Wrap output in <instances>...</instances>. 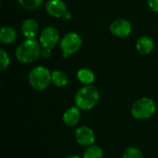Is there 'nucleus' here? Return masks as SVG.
<instances>
[{
    "label": "nucleus",
    "mask_w": 158,
    "mask_h": 158,
    "mask_svg": "<svg viewBox=\"0 0 158 158\" xmlns=\"http://www.w3.org/2000/svg\"><path fill=\"white\" fill-rule=\"evenodd\" d=\"M42 54L41 44L35 39H26L19 44L16 49V58L23 64H30L36 61Z\"/></svg>",
    "instance_id": "f257e3e1"
},
{
    "label": "nucleus",
    "mask_w": 158,
    "mask_h": 158,
    "mask_svg": "<svg viewBox=\"0 0 158 158\" xmlns=\"http://www.w3.org/2000/svg\"><path fill=\"white\" fill-rule=\"evenodd\" d=\"M100 98L99 92L93 85H84L80 88L74 97L75 105L81 110H91L98 103Z\"/></svg>",
    "instance_id": "f03ea898"
},
{
    "label": "nucleus",
    "mask_w": 158,
    "mask_h": 158,
    "mask_svg": "<svg viewBox=\"0 0 158 158\" xmlns=\"http://www.w3.org/2000/svg\"><path fill=\"white\" fill-rule=\"evenodd\" d=\"M52 82V72L43 66L33 68L29 73V83L37 91L45 90Z\"/></svg>",
    "instance_id": "7ed1b4c3"
},
{
    "label": "nucleus",
    "mask_w": 158,
    "mask_h": 158,
    "mask_svg": "<svg viewBox=\"0 0 158 158\" xmlns=\"http://www.w3.org/2000/svg\"><path fill=\"white\" fill-rule=\"evenodd\" d=\"M39 42L42 46L41 56L44 58H49L51 56V50L59 42L58 31L52 26H48L44 28L41 32Z\"/></svg>",
    "instance_id": "20e7f679"
},
{
    "label": "nucleus",
    "mask_w": 158,
    "mask_h": 158,
    "mask_svg": "<svg viewBox=\"0 0 158 158\" xmlns=\"http://www.w3.org/2000/svg\"><path fill=\"white\" fill-rule=\"evenodd\" d=\"M156 111V105L151 98L143 97L131 106V115L136 119H147Z\"/></svg>",
    "instance_id": "39448f33"
},
{
    "label": "nucleus",
    "mask_w": 158,
    "mask_h": 158,
    "mask_svg": "<svg viewBox=\"0 0 158 158\" xmlns=\"http://www.w3.org/2000/svg\"><path fill=\"white\" fill-rule=\"evenodd\" d=\"M82 45L81 37L76 32H69L60 41V49L64 57L77 53Z\"/></svg>",
    "instance_id": "423d86ee"
},
{
    "label": "nucleus",
    "mask_w": 158,
    "mask_h": 158,
    "mask_svg": "<svg viewBox=\"0 0 158 158\" xmlns=\"http://www.w3.org/2000/svg\"><path fill=\"white\" fill-rule=\"evenodd\" d=\"M75 139L79 144L89 147L94 144L95 134L91 128L87 126H81L75 131Z\"/></svg>",
    "instance_id": "0eeeda50"
},
{
    "label": "nucleus",
    "mask_w": 158,
    "mask_h": 158,
    "mask_svg": "<svg viewBox=\"0 0 158 158\" xmlns=\"http://www.w3.org/2000/svg\"><path fill=\"white\" fill-rule=\"evenodd\" d=\"M131 29L132 27L131 22L122 19L114 20L109 27L110 32L114 36L118 38H124L129 36L131 32Z\"/></svg>",
    "instance_id": "6e6552de"
},
{
    "label": "nucleus",
    "mask_w": 158,
    "mask_h": 158,
    "mask_svg": "<svg viewBox=\"0 0 158 158\" xmlns=\"http://www.w3.org/2000/svg\"><path fill=\"white\" fill-rule=\"evenodd\" d=\"M46 12L54 18H61L67 14V4L63 0H48L45 4Z\"/></svg>",
    "instance_id": "1a4fd4ad"
},
{
    "label": "nucleus",
    "mask_w": 158,
    "mask_h": 158,
    "mask_svg": "<svg viewBox=\"0 0 158 158\" xmlns=\"http://www.w3.org/2000/svg\"><path fill=\"white\" fill-rule=\"evenodd\" d=\"M39 31V25L33 19H27L21 25V32L26 39H34Z\"/></svg>",
    "instance_id": "9d476101"
},
{
    "label": "nucleus",
    "mask_w": 158,
    "mask_h": 158,
    "mask_svg": "<svg viewBox=\"0 0 158 158\" xmlns=\"http://www.w3.org/2000/svg\"><path fill=\"white\" fill-rule=\"evenodd\" d=\"M62 119L63 122L69 127L76 126L81 119V109L76 106L69 107L68 110L64 112Z\"/></svg>",
    "instance_id": "9b49d317"
},
{
    "label": "nucleus",
    "mask_w": 158,
    "mask_h": 158,
    "mask_svg": "<svg viewBox=\"0 0 158 158\" xmlns=\"http://www.w3.org/2000/svg\"><path fill=\"white\" fill-rule=\"evenodd\" d=\"M155 47V44L152 38L148 36H142L136 42V48L138 52L143 55L150 54Z\"/></svg>",
    "instance_id": "f8f14e48"
},
{
    "label": "nucleus",
    "mask_w": 158,
    "mask_h": 158,
    "mask_svg": "<svg viewBox=\"0 0 158 158\" xmlns=\"http://www.w3.org/2000/svg\"><path fill=\"white\" fill-rule=\"evenodd\" d=\"M17 39L16 31L9 26H4L0 30V41L3 44H13Z\"/></svg>",
    "instance_id": "ddd939ff"
},
{
    "label": "nucleus",
    "mask_w": 158,
    "mask_h": 158,
    "mask_svg": "<svg viewBox=\"0 0 158 158\" xmlns=\"http://www.w3.org/2000/svg\"><path fill=\"white\" fill-rule=\"evenodd\" d=\"M77 79L84 85H92L95 80V76L91 69H81L77 72Z\"/></svg>",
    "instance_id": "4468645a"
},
{
    "label": "nucleus",
    "mask_w": 158,
    "mask_h": 158,
    "mask_svg": "<svg viewBox=\"0 0 158 158\" xmlns=\"http://www.w3.org/2000/svg\"><path fill=\"white\" fill-rule=\"evenodd\" d=\"M69 78L67 74L62 70H53L52 71V82L56 87H65L68 84Z\"/></svg>",
    "instance_id": "2eb2a0df"
},
{
    "label": "nucleus",
    "mask_w": 158,
    "mask_h": 158,
    "mask_svg": "<svg viewBox=\"0 0 158 158\" xmlns=\"http://www.w3.org/2000/svg\"><path fill=\"white\" fill-rule=\"evenodd\" d=\"M104 152L102 148L96 144H93L85 150L82 158H103Z\"/></svg>",
    "instance_id": "dca6fc26"
},
{
    "label": "nucleus",
    "mask_w": 158,
    "mask_h": 158,
    "mask_svg": "<svg viewBox=\"0 0 158 158\" xmlns=\"http://www.w3.org/2000/svg\"><path fill=\"white\" fill-rule=\"evenodd\" d=\"M18 2L23 8L32 10L39 7L43 4L44 0H18Z\"/></svg>",
    "instance_id": "f3484780"
},
{
    "label": "nucleus",
    "mask_w": 158,
    "mask_h": 158,
    "mask_svg": "<svg viewBox=\"0 0 158 158\" xmlns=\"http://www.w3.org/2000/svg\"><path fill=\"white\" fill-rule=\"evenodd\" d=\"M122 158H143V156L140 149L136 147H129L124 151Z\"/></svg>",
    "instance_id": "a211bd4d"
},
{
    "label": "nucleus",
    "mask_w": 158,
    "mask_h": 158,
    "mask_svg": "<svg viewBox=\"0 0 158 158\" xmlns=\"http://www.w3.org/2000/svg\"><path fill=\"white\" fill-rule=\"evenodd\" d=\"M10 64V58L4 49H0V70H6Z\"/></svg>",
    "instance_id": "6ab92c4d"
},
{
    "label": "nucleus",
    "mask_w": 158,
    "mask_h": 158,
    "mask_svg": "<svg viewBox=\"0 0 158 158\" xmlns=\"http://www.w3.org/2000/svg\"><path fill=\"white\" fill-rule=\"evenodd\" d=\"M148 6L153 11L158 12V0H148Z\"/></svg>",
    "instance_id": "aec40b11"
},
{
    "label": "nucleus",
    "mask_w": 158,
    "mask_h": 158,
    "mask_svg": "<svg viewBox=\"0 0 158 158\" xmlns=\"http://www.w3.org/2000/svg\"><path fill=\"white\" fill-rule=\"evenodd\" d=\"M66 158H81L80 156H67Z\"/></svg>",
    "instance_id": "412c9836"
}]
</instances>
